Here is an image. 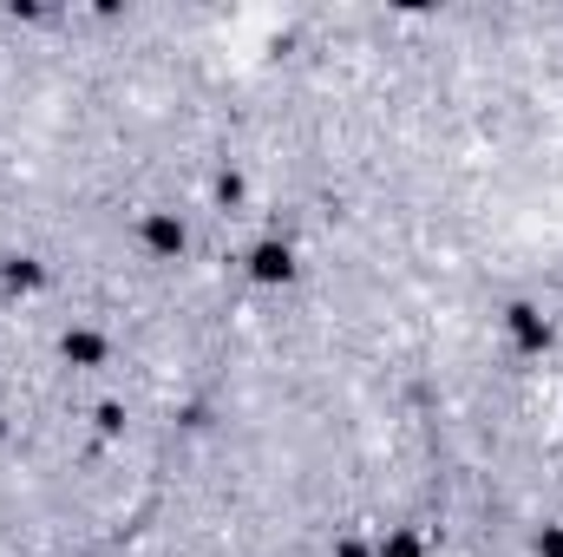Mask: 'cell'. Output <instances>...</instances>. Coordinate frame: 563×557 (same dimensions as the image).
Returning <instances> with one entry per match:
<instances>
[{
    "instance_id": "cell-4",
    "label": "cell",
    "mask_w": 563,
    "mask_h": 557,
    "mask_svg": "<svg viewBox=\"0 0 563 557\" xmlns=\"http://www.w3.org/2000/svg\"><path fill=\"white\" fill-rule=\"evenodd\" d=\"M59 361H66L73 374H92V368L112 361V335L92 328V321H73V328H59Z\"/></svg>"
},
{
    "instance_id": "cell-1",
    "label": "cell",
    "mask_w": 563,
    "mask_h": 557,
    "mask_svg": "<svg viewBox=\"0 0 563 557\" xmlns=\"http://www.w3.org/2000/svg\"><path fill=\"white\" fill-rule=\"evenodd\" d=\"M498 328H505L511 354H525V361H544V354L558 348V321H551V308L531 302V295H511V302L498 308Z\"/></svg>"
},
{
    "instance_id": "cell-8",
    "label": "cell",
    "mask_w": 563,
    "mask_h": 557,
    "mask_svg": "<svg viewBox=\"0 0 563 557\" xmlns=\"http://www.w3.org/2000/svg\"><path fill=\"white\" fill-rule=\"evenodd\" d=\"M92 426H99V439H125V426H132L125 401H99V407H92Z\"/></svg>"
},
{
    "instance_id": "cell-10",
    "label": "cell",
    "mask_w": 563,
    "mask_h": 557,
    "mask_svg": "<svg viewBox=\"0 0 563 557\" xmlns=\"http://www.w3.org/2000/svg\"><path fill=\"white\" fill-rule=\"evenodd\" d=\"M328 557H374V538H354V532H347V538H334Z\"/></svg>"
},
{
    "instance_id": "cell-7",
    "label": "cell",
    "mask_w": 563,
    "mask_h": 557,
    "mask_svg": "<svg viewBox=\"0 0 563 557\" xmlns=\"http://www.w3.org/2000/svg\"><path fill=\"white\" fill-rule=\"evenodd\" d=\"M210 197H217V210H223V217H236V210L250 204V177H243V171H217Z\"/></svg>"
},
{
    "instance_id": "cell-3",
    "label": "cell",
    "mask_w": 563,
    "mask_h": 557,
    "mask_svg": "<svg viewBox=\"0 0 563 557\" xmlns=\"http://www.w3.org/2000/svg\"><path fill=\"white\" fill-rule=\"evenodd\" d=\"M139 250L151 263H184L190 256V223L177 210H144L139 217Z\"/></svg>"
},
{
    "instance_id": "cell-2",
    "label": "cell",
    "mask_w": 563,
    "mask_h": 557,
    "mask_svg": "<svg viewBox=\"0 0 563 557\" xmlns=\"http://www.w3.org/2000/svg\"><path fill=\"white\" fill-rule=\"evenodd\" d=\"M243 276L256 282V288H288V282L301 276V256H295V243L288 237H256L250 250H243Z\"/></svg>"
},
{
    "instance_id": "cell-6",
    "label": "cell",
    "mask_w": 563,
    "mask_h": 557,
    "mask_svg": "<svg viewBox=\"0 0 563 557\" xmlns=\"http://www.w3.org/2000/svg\"><path fill=\"white\" fill-rule=\"evenodd\" d=\"M374 557H426V538L413 525H387V532L374 538Z\"/></svg>"
},
{
    "instance_id": "cell-11",
    "label": "cell",
    "mask_w": 563,
    "mask_h": 557,
    "mask_svg": "<svg viewBox=\"0 0 563 557\" xmlns=\"http://www.w3.org/2000/svg\"><path fill=\"white\" fill-rule=\"evenodd\" d=\"M7 433H13V426H7V414H0V446H7Z\"/></svg>"
},
{
    "instance_id": "cell-5",
    "label": "cell",
    "mask_w": 563,
    "mask_h": 557,
    "mask_svg": "<svg viewBox=\"0 0 563 557\" xmlns=\"http://www.w3.org/2000/svg\"><path fill=\"white\" fill-rule=\"evenodd\" d=\"M46 276H53V270H46L40 256H26V250H7V256H0V288H7V295H20V302H26V295H40Z\"/></svg>"
},
{
    "instance_id": "cell-9",
    "label": "cell",
    "mask_w": 563,
    "mask_h": 557,
    "mask_svg": "<svg viewBox=\"0 0 563 557\" xmlns=\"http://www.w3.org/2000/svg\"><path fill=\"white\" fill-rule=\"evenodd\" d=\"M531 557H563V518H544L531 532Z\"/></svg>"
}]
</instances>
